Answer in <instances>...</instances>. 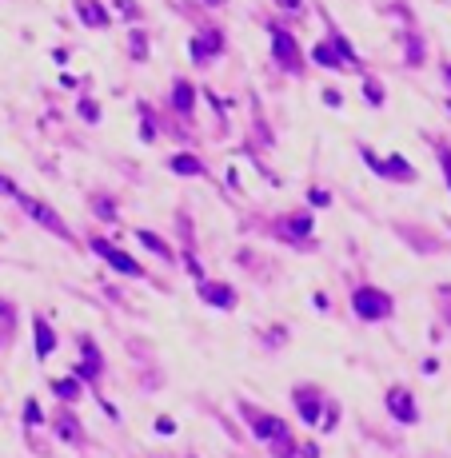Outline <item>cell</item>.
I'll return each mask as SVG.
<instances>
[{"mask_svg":"<svg viewBox=\"0 0 451 458\" xmlns=\"http://www.w3.org/2000/svg\"><path fill=\"white\" fill-rule=\"evenodd\" d=\"M352 307H355V315H364V319H387L391 315V295L380 291V287H359L352 295Z\"/></svg>","mask_w":451,"mask_h":458,"instance_id":"1","label":"cell"},{"mask_svg":"<svg viewBox=\"0 0 451 458\" xmlns=\"http://www.w3.org/2000/svg\"><path fill=\"white\" fill-rule=\"evenodd\" d=\"M92 247H96V255H104V259H108V263H112L116 271H124V275H144V267H140V263H136L132 255L116 252V247H112V243H108V239H96Z\"/></svg>","mask_w":451,"mask_h":458,"instance_id":"2","label":"cell"},{"mask_svg":"<svg viewBox=\"0 0 451 458\" xmlns=\"http://www.w3.org/2000/svg\"><path fill=\"white\" fill-rule=\"evenodd\" d=\"M275 60L284 64V68H291V72L304 68V56H300V48H296V40H291L288 32H275Z\"/></svg>","mask_w":451,"mask_h":458,"instance_id":"3","label":"cell"},{"mask_svg":"<svg viewBox=\"0 0 451 458\" xmlns=\"http://www.w3.org/2000/svg\"><path fill=\"white\" fill-rule=\"evenodd\" d=\"M244 414H248V423L256 427L259 439H284V434H288V430H284V423H280V419H272V414H259V411H252V407H244Z\"/></svg>","mask_w":451,"mask_h":458,"instance_id":"4","label":"cell"},{"mask_svg":"<svg viewBox=\"0 0 451 458\" xmlns=\"http://www.w3.org/2000/svg\"><path fill=\"white\" fill-rule=\"evenodd\" d=\"M387 411L395 414L400 423H416V419H419V411L411 407V395H407L403 387H395V391H387Z\"/></svg>","mask_w":451,"mask_h":458,"instance_id":"5","label":"cell"},{"mask_svg":"<svg viewBox=\"0 0 451 458\" xmlns=\"http://www.w3.org/2000/svg\"><path fill=\"white\" fill-rule=\"evenodd\" d=\"M24 207H28V215H33V220H40L44 227H49V231H56V236H68V227H65L60 220H56V215H52V207H49V204H36V200H24Z\"/></svg>","mask_w":451,"mask_h":458,"instance_id":"6","label":"cell"},{"mask_svg":"<svg viewBox=\"0 0 451 458\" xmlns=\"http://www.w3.org/2000/svg\"><path fill=\"white\" fill-rule=\"evenodd\" d=\"M200 295H204L212 307H236V291L228 283H200Z\"/></svg>","mask_w":451,"mask_h":458,"instance_id":"7","label":"cell"},{"mask_svg":"<svg viewBox=\"0 0 451 458\" xmlns=\"http://www.w3.org/2000/svg\"><path fill=\"white\" fill-rule=\"evenodd\" d=\"M220 52V32H204V36H192V56L196 60H212Z\"/></svg>","mask_w":451,"mask_h":458,"instance_id":"8","label":"cell"},{"mask_svg":"<svg viewBox=\"0 0 451 458\" xmlns=\"http://www.w3.org/2000/svg\"><path fill=\"white\" fill-rule=\"evenodd\" d=\"M76 8H80L88 28H104L108 24V12H104V4H96V0H76Z\"/></svg>","mask_w":451,"mask_h":458,"instance_id":"9","label":"cell"},{"mask_svg":"<svg viewBox=\"0 0 451 458\" xmlns=\"http://www.w3.org/2000/svg\"><path fill=\"white\" fill-rule=\"evenodd\" d=\"M296 398H300V414H304L307 423H316V419H320V407H316V391H312V387H300V391H296Z\"/></svg>","mask_w":451,"mask_h":458,"instance_id":"10","label":"cell"},{"mask_svg":"<svg viewBox=\"0 0 451 458\" xmlns=\"http://www.w3.org/2000/svg\"><path fill=\"white\" fill-rule=\"evenodd\" d=\"M52 347H56V335H52V327L44 323V319H36V355L44 359V355H52Z\"/></svg>","mask_w":451,"mask_h":458,"instance_id":"11","label":"cell"},{"mask_svg":"<svg viewBox=\"0 0 451 458\" xmlns=\"http://www.w3.org/2000/svg\"><path fill=\"white\" fill-rule=\"evenodd\" d=\"M312 60H316V64H323V68H343V60L336 56V48H332V44H323V40H320L316 48H312Z\"/></svg>","mask_w":451,"mask_h":458,"instance_id":"12","label":"cell"},{"mask_svg":"<svg viewBox=\"0 0 451 458\" xmlns=\"http://www.w3.org/2000/svg\"><path fill=\"white\" fill-rule=\"evenodd\" d=\"M172 172H184V175H200V172H204V164H200V159H196V156H176V159H172Z\"/></svg>","mask_w":451,"mask_h":458,"instance_id":"13","label":"cell"},{"mask_svg":"<svg viewBox=\"0 0 451 458\" xmlns=\"http://www.w3.org/2000/svg\"><path fill=\"white\" fill-rule=\"evenodd\" d=\"M172 100H176V108H180V112H188V108H192V100H196V96H192V84L176 80V92H172Z\"/></svg>","mask_w":451,"mask_h":458,"instance_id":"14","label":"cell"},{"mask_svg":"<svg viewBox=\"0 0 451 458\" xmlns=\"http://www.w3.org/2000/svg\"><path fill=\"white\" fill-rule=\"evenodd\" d=\"M140 239L148 243V252H156V255H164V259H172V252H168V243H164L160 236H152V231H140Z\"/></svg>","mask_w":451,"mask_h":458,"instance_id":"15","label":"cell"},{"mask_svg":"<svg viewBox=\"0 0 451 458\" xmlns=\"http://www.w3.org/2000/svg\"><path fill=\"white\" fill-rule=\"evenodd\" d=\"M76 391H80V387H76V379L56 382V395H60V398H76Z\"/></svg>","mask_w":451,"mask_h":458,"instance_id":"16","label":"cell"},{"mask_svg":"<svg viewBox=\"0 0 451 458\" xmlns=\"http://www.w3.org/2000/svg\"><path fill=\"white\" fill-rule=\"evenodd\" d=\"M80 116H84V120H96V104H92V100H84V104H80Z\"/></svg>","mask_w":451,"mask_h":458,"instance_id":"17","label":"cell"},{"mask_svg":"<svg viewBox=\"0 0 451 458\" xmlns=\"http://www.w3.org/2000/svg\"><path fill=\"white\" fill-rule=\"evenodd\" d=\"M443 172H448V184H451V156L443 152Z\"/></svg>","mask_w":451,"mask_h":458,"instance_id":"18","label":"cell"},{"mask_svg":"<svg viewBox=\"0 0 451 458\" xmlns=\"http://www.w3.org/2000/svg\"><path fill=\"white\" fill-rule=\"evenodd\" d=\"M275 4H284V8H300V0H275Z\"/></svg>","mask_w":451,"mask_h":458,"instance_id":"19","label":"cell"},{"mask_svg":"<svg viewBox=\"0 0 451 458\" xmlns=\"http://www.w3.org/2000/svg\"><path fill=\"white\" fill-rule=\"evenodd\" d=\"M443 72H448V80H451V64H448V68H443Z\"/></svg>","mask_w":451,"mask_h":458,"instance_id":"20","label":"cell"}]
</instances>
